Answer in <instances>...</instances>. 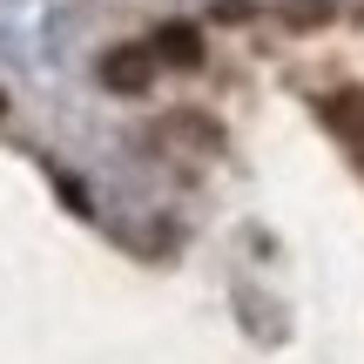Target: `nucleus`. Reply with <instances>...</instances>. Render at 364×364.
<instances>
[{"mask_svg": "<svg viewBox=\"0 0 364 364\" xmlns=\"http://www.w3.org/2000/svg\"><path fill=\"white\" fill-rule=\"evenodd\" d=\"M156 61H162L156 48H108V54H102V88H115V95H149V88H156Z\"/></svg>", "mask_w": 364, "mask_h": 364, "instance_id": "obj_1", "label": "nucleus"}, {"mask_svg": "<svg viewBox=\"0 0 364 364\" xmlns=\"http://www.w3.org/2000/svg\"><path fill=\"white\" fill-rule=\"evenodd\" d=\"M156 54H162V61H176V68H196V61H203V27H189V21L156 27Z\"/></svg>", "mask_w": 364, "mask_h": 364, "instance_id": "obj_2", "label": "nucleus"}, {"mask_svg": "<svg viewBox=\"0 0 364 364\" xmlns=\"http://www.w3.org/2000/svg\"><path fill=\"white\" fill-rule=\"evenodd\" d=\"M324 115H331V129H344V135L364 149V95H344V102H331Z\"/></svg>", "mask_w": 364, "mask_h": 364, "instance_id": "obj_3", "label": "nucleus"}, {"mask_svg": "<svg viewBox=\"0 0 364 364\" xmlns=\"http://www.w3.org/2000/svg\"><path fill=\"white\" fill-rule=\"evenodd\" d=\"M0 115H7V95H0Z\"/></svg>", "mask_w": 364, "mask_h": 364, "instance_id": "obj_4", "label": "nucleus"}]
</instances>
